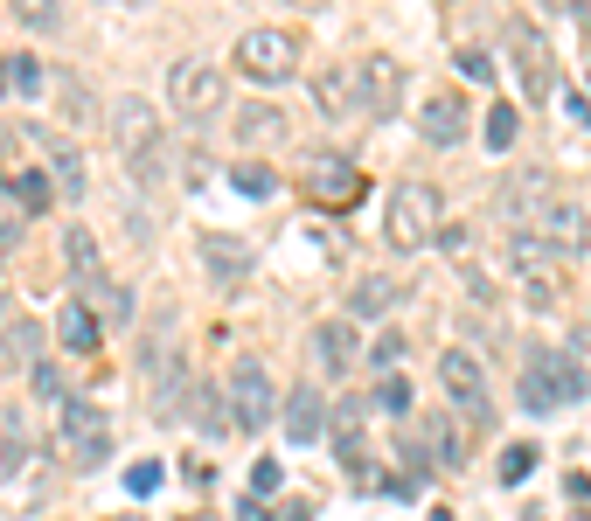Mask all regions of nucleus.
<instances>
[{
  "label": "nucleus",
  "mask_w": 591,
  "mask_h": 521,
  "mask_svg": "<svg viewBox=\"0 0 591 521\" xmlns=\"http://www.w3.org/2000/svg\"><path fill=\"white\" fill-rule=\"evenodd\" d=\"M397 355H404V334H383V341L369 348V362H376V369H383V362H397Z\"/></svg>",
  "instance_id": "40"
},
{
  "label": "nucleus",
  "mask_w": 591,
  "mask_h": 521,
  "mask_svg": "<svg viewBox=\"0 0 591 521\" xmlns=\"http://www.w3.org/2000/svg\"><path fill=\"white\" fill-rule=\"evenodd\" d=\"M42 153H49V167H42V174H56V195H63V202H77V195H84V153H77L70 139H42Z\"/></svg>",
  "instance_id": "20"
},
{
  "label": "nucleus",
  "mask_w": 591,
  "mask_h": 521,
  "mask_svg": "<svg viewBox=\"0 0 591 521\" xmlns=\"http://www.w3.org/2000/svg\"><path fill=\"white\" fill-rule=\"evenodd\" d=\"M418 126H425V139H432V146H459V139H466V98H459V91H439V98H425Z\"/></svg>",
  "instance_id": "16"
},
{
  "label": "nucleus",
  "mask_w": 591,
  "mask_h": 521,
  "mask_svg": "<svg viewBox=\"0 0 591 521\" xmlns=\"http://www.w3.org/2000/svg\"><path fill=\"white\" fill-rule=\"evenodd\" d=\"M272 410H279L272 376L258 362H237V376H230V424L237 431H272Z\"/></svg>",
  "instance_id": "9"
},
{
  "label": "nucleus",
  "mask_w": 591,
  "mask_h": 521,
  "mask_svg": "<svg viewBox=\"0 0 591 521\" xmlns=\"http://www.w3.org/2000/svg\"><path fill=\"white\" fill-rule=\"evenodd\" d=\"M508 264H515L529 306H550V299H557V271H550L557 258H550V244H543L536 230H515V237H508Z\"/></svg>",
  "instance_id": "10"
},
{
  "label": "nucleus",
  "mask_w": 591,
  "mask_h": 521,
  "mask_svg": "<svg viewBox=\"0 0 591 521\" xmlns=\"http://www.w3.org/2000/svg\"><path fill=\"white\" fill-rule=\"evenodd\" d=\"M105 445H112L105 410H98L91 396H63V417H56V452H63L70 466H98V459H105Z\"/></svg>",
  "instance_id": "4"
},
{
  "label": "nucleus",
  "mask_w": 591,
  "mask_h": 521,
  "mask_svg": "<svg viewBox=\"0 0 591 521\" xmlns=\"http://www.w3.org/2000/svg\"><path fill=\"white\" fill-rule=\"evenodd\" d=\"M313 112L320 119H348L355 112V77L348 70H320L313 77Z\"/></svg>",
  "instance_id": "23"
},
{
  "label": "nucleus",
  "mask_w": 591,
  "mask_h": 521,
  "mask_svg": "<svg viewBox=\"0 0 591 521\" xmlns=\"http://www.w3.org/2000/svg\"><path fill=\"white\" fill-rule=\"evenodd\" d=\"M42 77H49V70H42L35 56H14V63H7V84H14L21 98H42Z\"/></svg>",
  "instance_id": "34"
},
{
  "label": "nucleus",
  "mask_w": 591,
  "mask_h": 521,
  "mask_svg": "<svg viewBox=\"0 0 591 521\" xmlns=\"http://www.w3.org/2000/svg\"><path fill=\"white\" fill-rule=\"evenodd\" d=\"M0 98H7V63H0Z\"/></svg>",
  "instance_id": "43"
},
{
  "label": "nucleus",
  "mask_w": 591,
  "mask_h": 521,
  "mask_svg": "<svg viewBox=\"0 0 591 521\" xmlns=\"http://www.w3.org/2000/svg\"><path fill=\"white\" fill-rule=\"evenodd\" d=\"M439 383H445V396L459 403V417H466L473 431H487V424H494V390H487V369H480V355H466V348H445V355H439Z\"/></svg>",
  "instance_id": "5"
},
{
  "label": "nucleus",
  "mask_w": 591,
  "mask_h": 521,
  "mask_svg": "<svg viewBox=\"0 0 591 521\" xmlns=\"http://www.w3.org/2000/svg\"><path fill=\"white\" fill-rule=\"evenodd\" d=\"M0 188L21 202V216H49L56 209V181L42 174V167H21V174H0Z\"/></svg>",
  "instance_id": "19"
},
{
  "label": "nucleus",
  "mask_w": 591,
  "mask_h": 521,
  "mask_svg": "<svg viewBox=\"0 0 591 521\" xmlns=\"http://www.w3.org/2000/svg\"><path fill=\"white\" fill-rule=\"evenodd\" d=\"M306 195H313V202H327V209H341V202H355V195H362V174H355L341 153H320V160L306 167Z\"/></svg>",
  "instance_id": "13"
},
{
  "label": "nucleus",
  "mask_w": 591,
  "mask_h": 521,
  "mask_svg": "<svg viewBox=\"0 0 591 521\" xmlns=\"http://www.w3.org/2000/svg\"><path fill=\"white\" fill-rule=\"evenodd\" d=\"M237 139H244V146H279V139H286V112L265 105V98H251V105L237 112Z\"/></svg>",
  "instance_id": "21"
},
{
  "label": "nucleus",
  "mask_w": 591,
  "mask_h": 521,
  "mask_svg": "<svg viewBox=\"0 0 591 521\" xmlns=\"http://www.w3.org/2000/svg\"><path fill=\"white\" fill-rule=\"evenodd\" d=\"M35 348H42V327H35V320H7L0 369H35Z\"/></svg>",
  "instance_id": "26"
},
{
  "label": "nucleus",
  "mask_w": 591,
  "mask_h": 521,
  "mask_svg": "<svg viewBox=\"0 0 591 521\" xmlns=\"http://www.w3.org/2000/svg\"><path fill=\"white\" fill-rule=\"evenodd\" d=\"M167 105H174L188 126H202V119L223 105V77H216V63H202V56L174 63V70H167Z\"/></svg>",
  "instance_id": "8"
},
{
  "label": "nucleus",
  "mask_w": 591,
  "mask_h": 521,
  "mask_svg": "<svg viewBox=\"0 0 591 521\" xmlns=\"http://www.w3.org/2000/svg\"><path fill=\"white\" fill-rule=\"evenodd\" d=\"M439 188L432 181H404L397 195H390V209H383V237H390V251H425V244H439Z\"/></svg>",
  "instance_id": "2"
},
{
  "label": "nucleus",
  "mask_w": 591,
  "mask_h": 521,
  "mask_svg": "<svg viewBox=\"0 0 591 521\" xmlns=\"http://www.w3.org/2000/svg\"><path fill=\"white\" fill-rule=\"evenodd\" d=\"M286 438H293V445H313V438H320V390H313V383H299V390L286 396Z\"/></svg>",
  "instance_id": "24"
},
{
  "label": "nucleus",
  "mask_w": 591,
  "mask_h": 521,
  "mask_svg": "<svg viewBox=\"0 0 591 521\" xmlns=\"http://www.w3.org/2000/svg\"><path fill=\"white\" fill-rule=\"evenodd\" d=\"M452 63H459V70H466L473 84H494V56H487V49H473V42H466V49H459Z\"/></svg>",
  "instance_id": "37"
},
{
  "label": "nucleus",
  "mask_w": 591,
  "mask_h": 521,
  "mask_svg": "<svg viewBox=\"0 0 591 521\" xmlns=\"http://www.w3.org/2000/svg\"><path fill=\"white\" fill-rule=\"evenodd\" d=\"M543 7H550V14H578L585 0H543Z\"/></svg>",
  "instance_id": "42"
},
{
  "label": "nucleus",
  "mask_w": 591,
  "mask_h": 521,
  "mask_svg": "<svg viewBox=\"0 0 591 521\" xmlns=\"http://www.w3.org/2000/svg\"><path fill=\"white\" fill-rule=\"evenodd\" d=\"M237 70L251 84H286L299 70V35H286V28H251L237 42Z\"/></svg>",
  "instance_id": "6"
},
{
  "label": "nucleus",
  "mask_w": 591,
  "mask_h": 521,
  "mask_svg": "<svg viewBox=\"0 0 591 521\" xmlns=\"http://www.w3.org/2000/svg\"><path fill=\"white\" fill-rule=\"evenodd\" d=\"M251 244L244 237H202V271H209V285H244L251 278Z\"/></svg>",
  "instance_id": "15"
},
{
  "label": "nucleus",
  "mask_w": 591,
  "mask_h": 521,
  "mask_svg": "<svg viewBox=\"0 0 591 521\" xmlns=\"http://www.w3.org/2000/svg\"><path fill=\"white\" fill-rule=\"evenodd\" d=\"M293 7H327V0H293Z\"/></svg>",
  "instance_id": "44"
},
{
  "label": "nucleus",
  "mask_w": 591,
  "mask_h": 521,
  "mask_svg": "<svg viewBox=\"0 0 591 521\" xmlns=\"http://www.w3.org/2000/svg\"><path fill=\"white\" fill-rule=\"evenodd\" d=\"M313 355L327 362V376H348V362H355V327H348V320H327V327L313 334Z\"/></svg>",
  "instance_id": "25"
},
{
  "label": "nucleus",
  "mask_w": 591,
  "mask_h": 521,
  "mask_svg": "<svg viewBox=\"0 0 591 521\" xmlns=\"http://www.w3.org/2000/svg\"><path fill=\"white\" fill-rule=\"evenodd\" d=\"M42 91H56V112H63L70 126H91V119H98V112H91V91H84V77H77V70L42 77Z\"/></svg>",
  "instance_id": "22"
},
{
  "label": "nucleus",
  "mask_w": 591,
  "mask_h": 521,
  "mask_svg": "<svg viewBox=\"0 0 591 521\" xmlns=\"http://www.w3.org/2000/svg\"><path fill=\"white\" fill-rule=\"evenodd\" d=\"M14 237H21V209H7V202H0V251H7Z\"/></svg>",
  "instance_id": "41"
},
{
  "label": "nucleus",
  "mask_w": 591,
  "mask_h": 521,
  "mask_svg": "<svg viewBox=\"0 0 591 521\" xmlns=\"http://www.w3.org/2000/svg\"><path fill=\"white\" fill-rule=\"evenodd\" d=\"M56 341H63L70 355H98V341H105V327H98V313H91L84 299H70V306L56 313Z\"/></svg>",
  "instance_id": "18"
},
{
  "label": "nucleus",
  "mask_w": 591,
  "mask_h": 521,
  "mask_svg": "<svg viewBox=\"0 0 591 521\" xmlns=\"http://www.w3.org/2000/svg\"><path fill=\"white\" fill-rule=\"evenodd\" d=\"M543 202H550V181H543L536 167H529V174H508V181H501V195H494V209H501V223H515V230H529Z\"/></svg>",
  "instance_id": "14"
},
{
  "label": "nucleus",
  "mask_w": 591,
  "mask_h": 521,
  "mask_svg": "<svg viewBox=\"0 0 591 521\" xmlns=\"http://www.w3.org/2000/svg\"><path fill=\"white\" fill-rule=\"evenodd\" d=\"M7 7H14V21L35 28V35H49V28L63 21V0H7Z\"/></svg>",
  "instance_id": "30"
},
{
  "label": "nucleus",
  "mask_w": 591,
  "mask_h": 521,
  "mask_svg": "<svg viewBox=\"0 0 591 521\" xmlns=\"http://www.w3.org/2000/svg\"><path fill=\"white\" fill-rule=\"evenodd\" d=\"M160 480H167V466H160V459L126 466V494H133V501H153V494H160Z\"/></svg>",
  "instance_id": "33"
},
{
  "label": "nucleus",
  "mask_w": 591,
  "mask_h": 521,
  "mask_svg": "<svg viewBox=\"0 0 591 521\" xmlns=\"http://www.w3.org/2000/svg\"><path fill=\"white\" fill-rule=\"evenodd\" d=\"M279 487H286V473H279V459H258V473H251V494H258V501H272Z\"/></svg>",
  "instance_id": "38"
},
{
  "label": "nucleus",
  "mask_w": 591,
  "mask_h": 521,
  "mask_svg": "<svg viewBox=\"0 0 591 521\" xmlns=\"http://www.w3.org/2000/svg\"><path fill=\"white\" fill-rule=\"evenodd\" d=\"M397 91H404V63L383 56V49L362 56V70H355V98H362V112H369V119H397V105H404Z\"/></svg>",
  "instance_id": "11"
},
{
  "label": "nucleus",
  "mask_w": 591,
  "mask_h": 521,
  "mask_svg": "<svg viewBox=\"0 0 591 521\" xmlns=\"http://www.w3.org/2000/svg\"><path fill=\"white\" fill-rule=\"evenodd\" d=\"M28 376H35V396H56V403H63V369H49V362H35V369H28Z\"/></svg>",
  "instance_id": "39"
},
{
  "label": "nucleus",
  "mask_w": 591,
  "mask_h": 521,
  "mask_svg": "<svg viewBox=\"0 0 591 521\" xmlns=\"http://www.w3.org/2000/svg\"><path fill=\"white\" fill-rule=\"evenodd\" d=\"M515 126H522V119H515V105H501V98H494V112H487V126H480L487 153H508V146H515Z\"/></svg>",
  "instance_id": "29"
},
{
  "label": "nucleus",
  "mask_w": 591,
  "mask_h": 521,
  "mask_svg": "<svg viewBox=\"0 0 591 521\" xmlns=\"http://www.w3.org/2000/svg\"><path fill=\"white\" fill-rule=\"evenodd\" d=\"M63 258H70V278H77V285H84V278H98V237L77 223V230L63 237Z\"/></svg>",
  "instance_id": "27"
},
{
  "label": "nucleus",
  "mask_w": 591,
  "mask_h": 521,
  "mask_svg": "<svg viewBox=\"0 0 591 521\" xmlns=\"http://www.w3.org/2000/svg\"><path fill=\"white\" fill-rule=\"evenodd\" d=\"M536 237L550 244V258H585L591 251V216L578 202H543V209H536Z\"/></svg>",
  "instance_id": "12"
},
{
  "label": "nucleus",
  "mask_w": 591,
  "mask_h": 521,
  "mask_svg": "<svg viewBox=\"0 0 591 521\" xmlns=\"http://www.w3.org/2000/svg\"><path fill=\"white\" fill-rule=\"evenodd\" d=\"M195 431H202V438H223V431H230V403L209 390V383L195 390Z\"/></svg>",
  "instance_id": "28"
},
{
  "label": "nucleus",
  "mask_w": 591,
  "mask_h": 521,
  "mask_svg": "<svg viewBox=\"0 0 591 521\" xmlns=\"http://www.w3.org/2000/svg\"><path fill=\"white\" fill-rule=\"evenodd\" d=\"M376 403H383L390 417H404V410H411V383H404V376H383V383H376Z\"/></svg>",
  "instance_id": "36"
},
{
  "label": "nucleus",
  "mask_w": 591,
  "mask_h": 521,
  "mask_svg": "<svg viewBox=\"0 0 591 521\" xmlns=\"http://www.w3.org/2000/svg\"><path fill=\"white\" fill-rule=\"evenodd\" d=\"M84 306L98 313V327H126V320H133V292H126L119 278H105V271L84 278Z\"/></svg>",
  "instance_id": "17"
},
{
  "label": "nucleus",
  "mask_w": 591,
  "mask_h": 521,
  "mask_svg": "<svg viewBox=\"0 0 591 521\" xmlns=\"http://www.w3.org/2000/svg\"><path fill=\"white\" fill-rule=\"evenodd\" d=\"M591 396V376L578 355H550V348H536L529 355V376H522V403L543 417V410H557V403H585Z\"/></svg>",
  "instance_id": "3"
},
{
  "label": "nucleus",
  "mask_w": 591,
  "mask_h": 521,
  "mask_svg": "<svg viewBox=\"0 0 591 521\" xmlns=\"http://www.w3.org/2000/svg\"><path fill=\"white\" fill-rule=\"evenodd\" d=\"M390 299H397V285H390V278H362V285H355V313H362V320L390 313Z\"/></svg>",
  "instance_id": "32"
},
{
  "label": "nucleus",
  "mask_w": 591,
  "mask_h": 521,
  "mask_svg": "<svg viewBox=\"0 0 591 521\" xmlns=\"http://www.w3.org/2000/svg\"><path fill=\"white\" fill-rule=\"evenodd\" d=\"M112 139H119L126 174H133L140 188H160V181L174 174V146H167L160 112H153L147 98H119V105H112Z\"/></svg>",
  "instance_id": "1"
},
{
  "label": "nucleus",
  "mask_w": 591,
  "mask_h": 521,
  "mask_svg": "<svg viewBox=\"0 0 591 521\" xmlns=\"http://www.w3.org/2000/svg\"><path fill=\"white\" fill-rule=\"evenodd\" d=\"M230 181H237V195H251V202H265V195L279 188V174H272V167H258V160H244V167H230Z\"/></svg>",
  "instance_id": "31"
},
{
  "label": "nucleus",
  "mask_w": 591,
  "mask_h": 521,
  "mask_svg": "<svg viewBox=\"0 0 591 521\" xmlns=\"http://www.w3.org/2000/svg\"><path fill=\"white\" fill-rule=\"evenodd\" d=\"M508 56H515L522 98L550 105V91H557V63H550V42H543V28H536V21H508Z\"/></svg>",
  "instance_id": "7"
},
{
  "label": "nucleus",
  "mask_w": 591,
  "mask_h": 521,
  "mask_svg": "<svg viewBox=\"0 0 591 521\" xmlns=\"http://www.w3.org/2000/svg\"><path fill=\"white\" fill-rule=\"evenodd\" d=\"M529 473H536V445H508L501 452V487H522Z\"/></svg>",
  "instance_id": "35"
},
{
  "label": "nucleus",
  "mask_w": 591,
  "mask_h": 521,
  "mask_svg": "<svg viewBox=\"0 0 591 521\" xmlns=\"http://www.w3.org/2000/svg\"><path fill=\"white\" fill-rule=\"evenodd\" d=\"M439 7H452V0H439Z\"/></svg>",
  "instance_id": "45"
}]
</instances>
